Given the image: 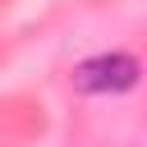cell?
Segmentation results:
<instances>
[{
    "label": "cell",
    "instance_id": "obj_1",
    "mask_svg": "<svg viewBox=\"0 0 147 147\" xmlns=\"http://www.w3.org/2000/svg\"><path fill=\"white\" fill-rule=\"evenodd\" d=\"M138 78H142V64L129 51H101L74 69L78 92H129V87H138Z\"/></svg>",
    "mask_w": 147,
    "mask_h": 147
}]
</instances>
